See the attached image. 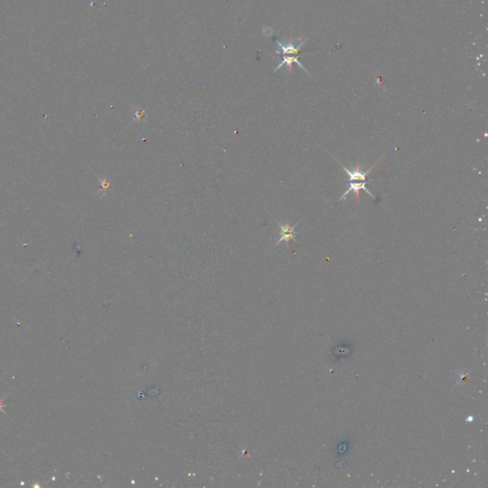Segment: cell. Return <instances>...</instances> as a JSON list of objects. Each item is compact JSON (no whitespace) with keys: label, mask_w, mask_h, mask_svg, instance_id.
I'll list each match as a JSON object with an SVG mask.
<instances>
[{"label":"cell","mask_w":488,"mask_h":488,"mask_svg":"<svg viewBox=\"0 0 488 488\" xmlns=\"http://www.w3.org/2000/svg\"><path fill=\"white\" fill-rule=\"evenodd\" d=\"M100 182H101L100 192L102 193V196H104L107 193V191L111 188V182L106 177H103L102 179H100Z\"/></svg>","instance_id":"5"},{"label":"cell","mask_w":488,"mask_h":488,"mask_svg":"<svg viewBox=\"0 0 488 488\" xmlns=\"http://www.w3.org/2000/svg\"><path fill=\"white\" fill-rule=\"evenodd\" d=\"M277 224L279 225V227L281 229V238L278 240V242L275 244V246H278L281 242L285 241L286 242V246L288 247L290 240H295V241L296 233L295 232V228L296 227V225L290 226V224L288 222H286V223L277 222Z\"/></svg>","instance_id":"2"},{"label":"cell","mask_w":488,"mask_h":488,"mask_svg":"<svg viewBox=\"0 0 488 488\" xmlns=\"http://www.w3.org/2000/svg\"><path fill=\"white\" fill-rule=\"evenodd\" d=\"M361 190H364V191H365L366 193L368 194V195H369L371 197H373L374 199L376 198V197H375V195H373L371 194V192H370V191L367 189L366 182H349V183H348V188H347L346 192L341 195L339 200H340V201L342 200V199L346 200V196H347V195L351 193V192H353V193L355 194V197H356L357 201H358V202H360V191H361Z\"/></svg>","instance_id":"3"},{"label":"cell","mask_w":488,"mask_h":488,"mask_svg":"<svg viewBox=\"0 0 488 488\" xmlns=\"http://www.w3.org/2000/svg\"><path fill=\"white\" fill-rule=\"evenodd\" d=\"M339 163H340V162H339ZM340 164H341V163H340ZM376 164H377V163H376ZM376 164H374L373 166H371V167H370L368 170L366 171V172L362 171V166H361L359 163L357 164V166H356L355 170L353 171L348 170V169H347L346 167H344L342 164H341V166L342 167V168H343V170L346 172V174H347V175H348V177H349L348 182H355V181H362V182H365V181H366L367 176L369 175V173H370V172L372 171V169L374 168L375 166H376Z\"/></svg>","instance_id":"4"},{"label":"cell","mask_w":488,"mask_h":488,"mask_svg":"<svg viewBox=\"0 0 488 488\" xmlns=\"http://www.w3.org/2000/svg\"><path fill=\"white\" fill-rule=\"evenodd\" d=\"M305 42H306V40H304L301 43L295 45L292 40L289 41L288 43H284V42H281V41L277 40V44H278L280 50H281V54L283 56V59H282L281 63L278 65V67L274 70V72H277L278 70H280L283 66L286 65L287 68L289 70V72L291 73L292 72L293 63H296L300 68L302 69L303 71H305L307 74H309L306 69L304 68L303 65L298 61L299 51L301 50L302 46L305 44Z\"/></svg>","instance_id":"1"},{"label":"cell","mask_w":488,"mask_h":488,"mask_svg":"<svg viewBox=\"0 0 488 488\" xmlns=\"http://www.w3.org/2000/svg\"><path fill=\"white\" fill-rule=\"evenodd\" d=\"M6 406H7V404L5 403V398L0 397V412H3L4 414H6V415H7V413H6V412H5V410H4V408H5Z\"/></svg>","instance_id":"6"}]
</instances>
